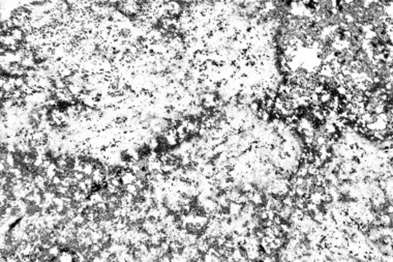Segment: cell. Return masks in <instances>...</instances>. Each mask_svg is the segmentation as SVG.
<instances>
[{
  "instance_id": "1",
  "label": "cell",
  "mask_w": 393,
  "mask_h": 262,
  "mask_svg": "<svg viewBox=\"0 0 393 262\" xmlns=\"http://www.w3.org/2000/svg\"><path fill=\"white\" fill-rule=\"evenodd\" d=\"M125 191H126V193H129V194H133V195H135V194L138 193L139 189H138V186L136 185V183L133 182V183H129V185H125Z\"/></svg>"
}]
</instances>
